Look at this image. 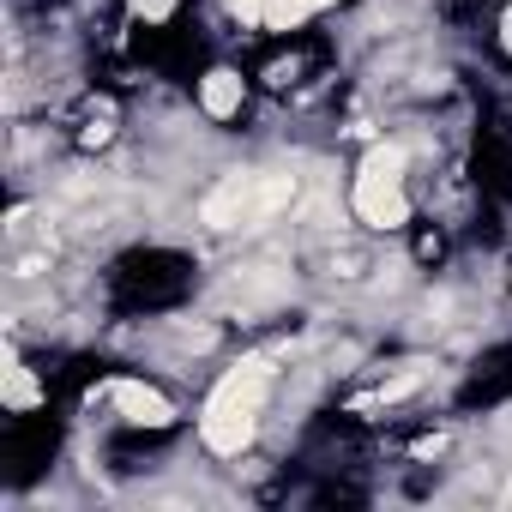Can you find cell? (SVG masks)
Instances as JSON below:
<instances>
[{
    "label": "cell",
    "instance_id": "cell-1",
    "mask_svg": "<svg viewBox=\"0 0 512 512\" xmlns=\"http://www.w3.org/2000/svg\"><path fill=\"white\" fill-rule=\"evenodd\" d=\"M266 386H272V362H266V356H247L235 374L217 380V392H211V404H205V422H199V434H205L211 452H241V446L253 440V428H260V404H266Z\"/></svg>",
    "mask_w": 512,
    "mask_h": 512
},
{
    "label": "cell",
    "instance_id": "cell-2",
    "mask_svg": "<svg viewBox=\"0 0 512 512\" xmlns=\"http://www.w3.org/2000/svg\"><path fill=\"white\" fill-rule=\"evenodd\" d=\"M290 175H223L211 193H205V205H199V217L211 223V229H241V223H260V217H272L278 205H290Z\"/></svg>",
    "mask_w": 512,
    "mask_h": 512
},
{
    "label": "cell",
    "instance_id": "cell-3",
    "mask_svg": "<svg viewBox=\"0 0 512 512\" xmlns=\"http://www.w3.org/2000/svg\"><path fill=\"white\" fill-rule=\"evenodd\" d=\"M356 211L374 229H398L410 223V199H404V145H374L362 175H356Z\"/></svg>",
    "mask_w": 512,
    "mask_h": 512
},
{
    "label": "cell",
    "instance_id": "cell-4",
    "mask_svg": "<svg viewBox=\"0 0 512 512\" xmlns=\"http://www.w3.org/2000/svg\"><path fill=\"white\" fill-rule=\"evenodd\" d=\"M109 398H115V410H121L133 428H169V422H175L169 398H163V392H151V386H139V380H115V386H109Z\"/></svg>",
    "mask_w": 512,
    "mask_h": 512
},
{
    "label": "cell",
    "instance_id": "cell-5",
    "mask_svg": "<svg viewBox=\"0 0 512 512\" xmlns=\"http://www.w3.org/2000/svg\"><path fill=\"white\" fill-rule=\"evenodd\" d=\"M229 7H235L241 19H253V25H272V31H290V25H302L308 13H320L326 0H229Z\"/></svg>",
    "mask_w": 512,
    "mask_h": 512
},
{
    "label": "cell",
    "instance_id": "cell-6",
    "mask_svg": "<svg viewBox=\"0 0 512 512\" xmlns=\"http://www.w3.org/2000/svg\"><path fill=\"white\" fill-rule=\"evenodd\" d=\"M199 103H205V115H217V121H223V115H235V109H241V79H235L229 67H217V73L205 79Z\"/></svg>",
    "mask_w": 512,
    "mask_h": 512
},
{
    "label": "cell",
    "instance_id": "cell-7",
    "mask_svg": "<svg viewBox=\"0 0 512 512\" xmlns=\"http://www.w3.org/2000/svg\"><path fill=\"white\" fill-rule=\"evenodd\" d=\"M7 404H13V410H25V404H37V380H31V374H25L19 362L7 368Z\"/></svg>",
    "mask_w": 512,
    "mask_h": 512
},
{
    "label": "cell",
    "instance_id": "cell-8",
    "mask_svg": "<svg viewBox=\"0 0 512 512\" xmlns=\"http://www.w3.org/2000/svg\"><path fill=\"white\" fill-rule=\"evenodd\" d=\"M133 13H139V19H169L175 0H133Z\"/></svg>",
    "mask_w": 512,
    "mask_h": 512
},
{
    "label": "cell",
    "instance_id": "cell-9",
    "mask_svg": "<svg viewBox=\"0 0 512 512\" xmlns=\"http://www.w3.org/2000/svg\"><path fill=\"white\" fill-rule=\"evenodd\" d=\"M500 43H506V49H512V13H506V19H500Z\"/></svg>",
    "mask_w": 512,
    "mask_h": 512
}]
</instances>
